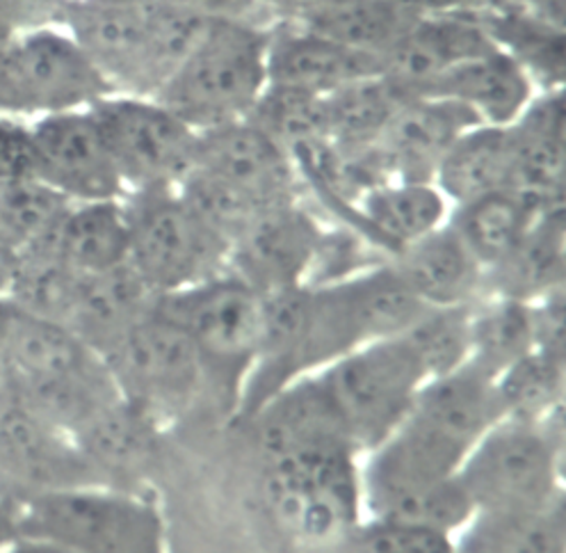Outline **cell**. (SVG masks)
I'll return each mask as SVG.
<instances>
[{
	"instance_id": "obj_47",
	"label": "cell",
	"mask_w": 566,
	"mask_h": 553,
	"mask_svg": "<svg viewBox=\"0 0 566 553\" xmlns=\"http://www.w3.org/2000/svg\"><path fill=\"white\" fill-rule=\"evenodd\" d=\"M261 6L274 17H279V21L293 17V0H261Z\"/></svg>"
},
{
	"instance_id": "obj_35",
	"label": "cell",
	"mask_w": 566,
	"mask_h": 553,
	"mask_svg": "<svg viewBox=\"0 0 566 553\" xmlns=\"http://www.w3.org/2000/svg\"><path fill=\"white\" fill-rule=\"evenodd\" d=\"M247 119L268 133L293 158L327 145L325 96L268 85Z\"/></svg>"
},
{
	"instance_id": "obj_5",
	"label": "cell",
	"mask_w": 566,
	"mask_h": 553,
	"mask_svg": "<svg viewBox=\"0 0 566 553\" xmlns=\"http://www.w3.org/2000/svg\"><path fill=\"white\" fill-rule=\"evenodd\" d=\"M562 414L542 424L501 419L459 467L475 510H530L564 501Z\"/></svg>"
},
{
	"instance_id": "obj_34",
	"label": "cell",
	"mask_w": 566,
	"mask_h": 553,
	"mask_svg": "<svg viewBox=\"0 0 566 553\" xmlns=\"http://www.w3.org/2000/svg\"><path fill=\"white\" fill-rule=\"evenodd\" d=\"M535 351L533 302L493 295L480 298L471 311L469 362L493 379Z\"/></svg>"
},
{
	"instance_id": "obj_20",
	"label": "cell",
	"mask_w": 566,
	"mask_h": 553,
	"mask_svg": "<svg viewBox=\"0 0 566 553\" xmlns=\"http://www.w3.org/2000/svg\"><path fill=\"white\" fill-rule=\"evenodd\" d=\"M402 282L424 306L475 304L486 289V272L446 225L422 236L391 261Z\"/></svg>"
},
{
	"instance_id": "obj_48",
	"label": "cell",
	"mask_w": 566,
	"mask_h": 553,
	"mask_svg": "<svg viewBox=\"0 0 566 553\" xmlns=\"http://www.w3.org/2000/svg\"><path fill=\"white\" fill-rule=\"evenodd\" d=\"M14 535V512L8 510V505L0 501V538Z\"/></svg>"
},
{
	"instance_id": "obj_8",
	"label": "cell",
	"mask_w": 566,
	"mask_h": 553,
	"mask_svg": "<svg viewBox=\"0 0 566 553\" xmlns=\"http://www.w3.org/2000/svg\"><path fill=\"white\" fill-rule=\"evenodd\" d=\"M108 94L111 85L60 23L25 28L0 49V115L30 122L87 111Z\"/></svg>"
},
{
	"instance_id": "obj_4",
	"label": "cell",
	"mask_w": 566,
	"mask_h": 553,
	"mask_svg": "<svg viewBox=\"0 0 566 553\" xmlns=\"http://www.w3.org/2000/svg\"><path fill=\"white\" fill-rule=\"evenodd\" d=\"M156 309L179 325L203 362L208 387L238 411L242 387L250 377L263 332V295L231 272L169 295H158Z\"/></svg>"
},
{
	"instance_id": "obj_17",
	"label": "cell",
	"mask_w": 566,
	"mask_h": 553,
	"mask_svg": "<svg viewBox=\"0 0 566 553\" xmlns=\"http://www.w3.org/2000/svg\"><path fill=\"white\" fill-rule=\"evenodd\" d=\"M265 462L325 448H354L340 414L317 373L302 375L272 394L247 419Z\"/></svg>"
},
{
	"instance_id": "obj_1",
	"label": "cell",
	"mask_w": 566,
	"mask_h": 553,
	"mask_svg": "<svg viewBox=\"0 0 566 553\" xmlns=\"http://www.w3.org/2000/svg\"><path fill=\"white\" fill-rule=\"evenodd\" d=\"M268 44L270 25L210 21L154 98L197 133L247 119L268 87Z\"/></svg>"
},
{
	"instance_id": "obj_42",
	"label": "cell",
	"mask_w": 566,
	"mask_h": 553,
	"mask_svg": "<svg viewBox=\"0 0 566 553\" xmlns=\"http://www.w3.org/2000/svg\"><path fill=\"white\" fill-rule=\"evenodd\" d=\"M17 6L25 17L28 28H34V25L60 23L69 0H17Z\"/></svg>"
},
{
	"instance_id": "obj_2",
	"label": "cell",
	"mask_w": 566,
	"mask_h": 553,
	"mask_svg": "<svg viewBox=\"0 0 566 553\" xmlns=\"http://www.w3.org/2000/svg\"><path fill=\"white\" fill-rule=\"evenodd\" d=\"M14 535L46 540L71 553H165L158 508L111 486L21 494Z\"/></svg>"
},
{
	"instance_id": "obj_19",
	"label": "cell",
	"mask_w": 566,
	"mask_h": 553,
	"mask_svg": "<svg viewBox=\"0 0 566 553\" xmlns=\"http://www.w3.org/2000/svg\"><path fill=\"white\" fill-rule=\"evenodd\" d=\"M422 96L450 98L462 103L482 124L510 126L533 101V81L525 66L499 46L452 64Z\"/></svg>"
},
{
	"instance_id": "obj_39",
	"label": "cell",
	"mask_w": 566,
	"mask_h": 553,
	"mask_svg": "<svg viewBox=\"0 0 566 553\" xmlns=\"http://www.w3.org/2000/svg\"><path fill=\"white\" fill-rule=\"evenodd\" d=\"M366 553H454L452 538L420 526L368 520L364 529Z\"/></svg>"
},
{
	"instance_id": "obj_10",
	"label": "cell",
	"mask_w": 566,
	"mask_h": 553,
	"mask_svg": "<svg viewBox=\"0 0 566 553\" xmlns=\"http://www.w3.org/2000/svg\"><path fill=\"white\" fill-rule=\"evenodd\" d=\"M128 192L179 188L195 169L197 131L156 98L108 94L90 108Z\"/></svg>"
},
{
	"instance_id": "obj_6",
	"label": "cell",
	"mask_w": 566,
	"mask_h": 553,
	"mask_svg": "<svg viewBox=\"0 0 566 553\" xmlns=\"http://www.w3.org/2000/svg\"><path fill=\"white\" fill-rule=\"evenodd\" d=\"M128 263L156 295L201 284L227 272L229 246L203 225L179 188L124 195Z\"/></svg>"
},
{
	"instance_id": "obj_11",
	"label": "cell",
	"mask_w": 566,
	"mask_h": 553,
	"mask_svg": "<svg viewBox=\"0 0 566 553\" xmlns=\"http://www.w3.org/2000/svg\"><path fill=\"white\" fill-rule=\"evenodd\" d=\"M149 3L69 0L62 12L60 25L76 40L113 94L154 98L158 92Z\"/></svg>"
},
{
	"instance_id": "obj_31",
	"label": "cell",
	"mask_w": 566,
	"mask_h": 553,
	"mask_svg": "<svg viewBox=\"0 0 566 553\" xmlns=\"http://www.w3.org/2000/svg\"><path fill=\"white\" fill-rule=\"evenodd\" d=\"M14 398L49 426L74 437L101 409L122 396L101 362L94 368L69 375H17Z\"/></svg>"
},
{
	"instance_id": "obj_43",
	"label": "cell",
	"mask_w": 566,
	"mask_h": 553,
	"mask_svg": "<svg viewBox=\"0 0 566 553\" xmlns=\"http://www.w3.org/2000/svg\"><path fill=\"white\" fill-rule=\"evenodd\" d=\"M25 17L17 0H0V49L10 44L21 30H25Z\"/></svg>"
},
{
	"instance_id": "obj_14",
	"label": "cell",
	"mask_w": 566,
	"mask_h": 553,
	"mask_svg": "<svg viewBox=\"0 0 566 553\" xmlns=\"http://www.w3.org/2000/svg\"><path fill=\"white\" fill-rule=\"evenodd\" d=\"M0 480L21 494L105 486L74 437L42 421L17 398L0 400Z\"/></svg>"
},
{
	"instance_id": "obj_28",
	"label": "cell",
	"mask_w": 566,
	"mask_h": 553,
	"mask_svg": "<svg viewBox=\"0 0 566 553\" xmlns=\"http://www.w3.org/2000/svg\"><path fill=\"white\" fill-rule=\"evenodd\" d=\"M454 553H566L564 501L530 510H475L452 535Z\"/></svg>"
},
{
	"instance_id": "obj_27",
	"label": "cell",
	"mask_w": 566,
	"mask_h": 553,
	"mask_svg": "<svg viewBox=\"0 0 566 553\" xmlns=\"http://www.w3.org/2000/svg\"><path fill=\"white\" fill-rule=\"evenodd\" d=\"M514 149L510 126L478 124L448 149L434 175V186L450 206L512 190Z\"/></svg>"
},
{
	"instance_id": "obj_38",
	"label": "cell",
	"mask_w": 566,
	"mask_h": 553,
	"mask_svg": "<svg viewBox=\"0 0 566 553\" xmlns=\"http://www.w3.org/2000/svg\"><path fill=\"white\" fill-rule=\"evenodd\" d=\"M471 311L464 306H428L400 336L418 357L424 375L439 377L471 357Z\"/></svg>"
},
{
	"instance_id": "obj_7",
	"label": "cell",
	"mask_w": 566,
	"mask_h": 553,
	"mask_svg": "<svg viewBox=\"0 0 566 553\" xmlns=\"http://www.w3.org/2000/svg\"><path fill=\"white\" fill-rule=\"evenodd\" d=\"M98 357L119 396L147 411L160 428L184 417L208 389L195 343L156 304Z\"/></svg>"
},
{
	"instance_id": "obj_30",
	"label": "cell",
	"mask_w": 566,
	"mask_h": 553,
	"mask_svg": "<svg viewBox=\"0 0 566 553\" xmlns=\"http://www.w3.org/2000/svg\"><path fill=\"white\" fill-rule=\"evenodd\" d=\"M564 282V218L562 206L546 209L523 236L516 250L486 274L493 295L537 302L559 291Z\"/></svg>"
},
{
	"instance_id": "obj_36",
	"label": "cell",
	"mask_w": 566,
	"mask_h": 553,
	"mask_svg": "<svg viewBox=\"0 0 566 553\" xmlns=\"http://www.w3.org/2000/svg\"><path fill=\"white\" fill-rule=\"evenodd\" d=\"M503 419L542 424L564 407V359L533 351L495 377Z\"/></svg>"
},
{
	"instance_id": "obj_22",
	"label": "cell",
	"mask_w": 566,
	"mask_h": 553,
	"mask_svg": "<svg viewBox=\"0 0 566 553\" xmlns=\"http://www.w3.org/2000/svg\"><path fill=\"white\" fill-rule=\"evenodd\" d=\"M409 414L467 446L469 451L503 419L495 379L471 362L452 373L430 377L420 387Z\"/></svg>"
},
{
	"instance_id": "obj_18",
	"label": "cell",
	"mask_w": 566,
	"mask_h": 553,
	"mask_svg": "<svg viewBox=\"0 0 566 553\" xmlns=\"http://www.w3.org/2000/svg\"><path fill=\"white\" fill-rule=\"evenodd\" d=\"M379 74L381 60L370 53L347 49L293 19L270 25L268 85L329 96L345 85Z\"/></svg>"
},
{
	"instance_id": "obj_26",
	"label": "cell",
	"mask_w": 566,
	"mask_h": 553,
	"mask_svg": "<svg viewBox=\"0 0 566 553\" xmlns=\"http://www.w3.org/2000/svg\"><path fill=\"white\" fill-rule=\"evenodd\" d=\"M361 227L394 257L422 236L437 231L450 216V204L434 184L384 181L354 199Z\"/></svg>"
},
{
	"instance_id": "obj_21",
	"label": "cell",
	"mask_w": 566,
	"mask_h": 553,
	"mask_svg": "<svg viewBox=\"0 0 566 553\" xmlns=\"http://www.w3.org/2000/svg\"><path fill=\"white\" fill-rule=\"evenodd\" d=\"M514 149L512 190L537 209L562 206L564 188V101L562 94L533 98L510 124Z\"/></svg>"
},
{
	"instance_id": "obj_32",
	"label": "cell",
	"mask_w": 566,
	"mask_h": 553,
	"mask_svg": "<svg viewBox=\"0 0 566 553\" xmlns=\"http://www.w3.org/2000/svg\"><path fill=\"white\" fill-rule=\"evenodd\" d=\"M405 98L409 94L384 74L332 92L325 96L327 145L343 154L368 149Z\"/></svg>"
},
{
	"instance_id": "obj_37",
	"label": "cell",
	"mask_w": 566,
	"mask_h": 553,
	"mask_svg": "<svg viewBox=\"0 0 566 553\" xmlns=\"http://www.w3.org/2000/svg\"><path fill=\"white\" fill-rule=\"evenodd\" d=\"M69 204L66 197L40 179L0 184V243L17 254L44 246Z\"/></svg>"
},
{
	"instance_id": "obj_44",
	"label": "cell",
	"mask_w": 566,
	"mask_h": 553,
	"mask_svg": "<svg viewBox=\"0 0 566 553\" xmlns=\"http://www.w3.org/2000/svg\"><path fill=\"white\" fill-rule=\"evenodd\" d=\"M347 3H352V0H293V17L291 19H304L311 14H321V12L347 6Z\"/></svg>"
},
{
	"instance_id": "obj_46",
	"label": "cell",
	"mask_w": 566,
	"mask_h": 553,
	"mask_svg": "<svg viewBox=\"0 0 566 553\" xmlns=\"http://www.w3.org/2000/svg\"><path fill=\"white\" fill-rule=\"evenodd\" d=\"M14 389H17V371L3 357V353H0V400L14 398Z\"/></svg>"
},
{
	"instance_id": "obj_40",
	"label": "cell",
	"mask_w": 566,
	"mask_h": 553,
	"mask_svg": "<svg viewBox=\"0 0 566 553\" xmlns=\"http://www.w3.org/2000/svg\"><path fill=\"white\" fill-rule=\"evenodd\" d=\"M38 179L30 122L0 115V184Z\"/></svg>"
},
{
	"instance_id": "obj_24",
	"label": "cell",
	"mask_w": 566,
	"mask_h": 553,
	"mask_svg": "<svg viewBox=\"0 0 566 553\" xmlns=\"http://www.w3.org/2000/svg\"><path fill=\"white\" fill-rule=\"evenodd\" d=\"M156 298L130 263L98 274H83L66 327L98 355L130 325L145 319Z\"/></svg>"
},
{
	"instance_id": "obj_12",
	"label": "cell",
	"mask_w": 566,
	"mask_h": 553,
	"mask_svg": "<svg viewBox=\"0 0 566 553\" xmlns=\"http://www.w3.org/2000/svg\"><path fill=\"white\" fill-rule=\"evenodd\" d=\"M195 171L263 209L295 201L297 163L250 119L197 133Z\"/></svg>"
},
{
	"instance_id": "obj_33",
	"label": "cell",
	"mask_w": 566,
	"mask_h": 553,
	"mask_svg": "<svg viewBox=\"0 0 566 553\" xmlns=\"http://www.w3.org/2000/svg\"><path fill=\"white\" fill-rule=\"evenodd\" d=\"M405 0H352L347 6L293 19L313 32L354 49L384 58L420 19Z\"/></svg>"
},
{
	"instance_id": "obj_25",
	"label": "cell",
	"mask_w": 566,
	"mask_h": 553,
	"mask_svg": "<svg viewBox=\"0 0 566 553\" xmlns=\"http://www.w3.org/2000/svg\"><path fill=\"white\" fill-rule=\"evenodd\" d=\"M128 218L122 197L71 201L55 231L40 248L53 252L78 274H98L128 263Z\"/></svg>"
},
{
	"instance_id": "obj_41",
	"label": "cell",
	"mask_w": 566,
	"mask_h": 553,
	"mask_svg": "<svg viewBox=\"0 0 566 553\" xmlns=\"http://www.w3.org/2000/svg\"><path fill=\"white\" fill-rule=\"evenodd\" d=\"M160 3L181 8L208 21H252L263 23L268 12L261 0H160ZM265 25V23H263Z\"/></svg>"
},
{
	"instance_id": "obj_3",
	"label": "cell",
	"mask_w": 566,
	"mask_h": 553,
	"mask_svg": "<svg viewBox=\"0 0 566 553\" xmlns=\"http://www.w3.org/2000/svg\"><path fill=\"white\" fill-rule=\"evenodd\" d=\"M263 497L276 526L302 546H334L364 520L359 453L349 448L265 462Z\"/></svg>"
},
{
	"instance_id": "obj_45",
	"label": "cell",
	"mask_w": 566,
	"mask_h": 553,
	"mask_svg": "<svg viewBox=\"0 0 566 553\" xmlns=\"http://www.w3.org/2000/svg\"><path fill=\"white\" fill-rule=\"evenodd\" d=\"M3 553H71L53 542L46 540H34V538H19L3 551Z\"/></svg>"
},
{
	"instance_id": "obj_13",
	"label": "cell",
	"mask_w": 566,
	"mask_h": 553,
	"mask_svg": "<svg viewBox=\"0 0 566 553\" xmlns=\"http://www.w3.org/2000/svg\"><path fill=\"white\" fill-rule=\"evenodd\" d=\"M38 179L69 201L122 199L126 188L87 111L30 119Z\"/></svg>"
},
{
	"instance_id": "obj_23",
	"label": "cell",
	"mask_w": 566,
	"mask_h": 553,
	"mask_svg": "<svg viewBox=\"0 0 566 553\" xmlns=\"http://www.w3.org/2000/svg\"><path fill=\"white\" fill-rule=\"evenodd\" d=\"M74 441L105 486L119 488L117 482L137 478L158 460L160 426L147 411L117 398L90 419Z\"/></svg>"
},
{
	"instance_id": "obj_29",
	"label": "cell",
	"mask_w": 566,
	"mask_h": 553,
	"mask_svg": "<svg viewBox=\"0 0 566 553\" xmlns=\"http://www.w3.org/2000/svg\"><path fill=\"white\" fill-rule=\"evenodd\" d=\"M542 211L516 190H499L452 206L448 225L489 274L516 250Z\"/></svg>"
},
{
	"instance_id": "obj_15",
	"label": "cell",
	"mask_w": 566,
	"mask_h": 553,
	"mask_svg": "<svg viewBox=\"0 0 566 553\" xmlns=\"http://www.w3.org/2000/svg\"><path fill=\"white\" fill-rule=\"evenodd\" d=\"M482 124L462 103L409 96L366 149L384 181L434 184L439 163L469 128Z\"/></svg>"
},
{
	"instance_id": "obj_16",
	"label": "cell",
	"mask_w": 566,
	"mask_h": 553,
	"mask_svg": "<svg viewBox=\"0 0 566 553\" xmlns=\"http://www.w3.org/2000/svg\"><path fill=\"white\" fill-rule=\"evenodd\" d=\"M323 250V233L297 201L274 206L247 227L229 248L227 272L261 295L306 284Z\"/></svg>"
},
{
	"instance_id": "obj_9",
	"label": "cell",
	"mask_w": 566,
	"mask_h": 553,
	"mask_svg": "<svg viewBox=\"0 0 566 553\" xmlns=\"http://www.w3.org/2000/svg\"><path fill=\"white\" fill-rule=\"evenodd\" d=\"M349 439L366 456L396 432L420 387L428 383L418 357L402 336L375 341L317 371Z\"/></svg>"
}]
</instances>
